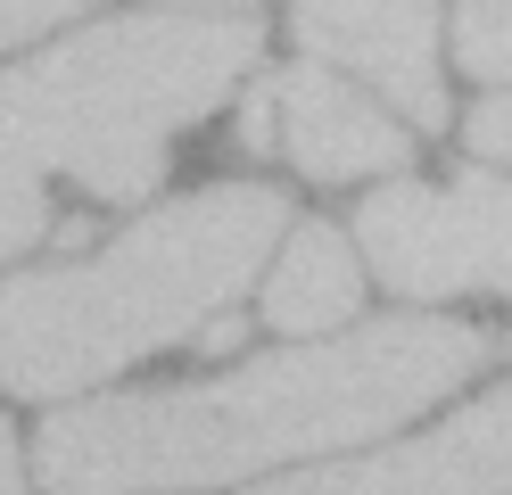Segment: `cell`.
<instances>
[{"label": "cell", "mask_w": 512, "mask_h": 495, "mask_svg": "<svg viewBox=\"0 0 512 495\" xmlns=\"http://www.w3.org/2000/svg\"><path fill=\"white\" fill-rule=\"evenodd\" d=\"M479 363H488V330L455 314H389L364 330L256 355L223 380L58 405L34 438V471L50 495L248 487L265 471H298V462L372 446L422 421Z\"/></svg>", "instance_id": "cell-1"}, {"label": "cell", "mask_w": 512, "mask_h": 495, "mask_svg": "<svg viewBox=\"0 0 512 495\" xmlns=\"http://www.w3.org/2000/svg\"><path fill=\"white\" fill-rule=\"evenodd\" d=\"M166 9H248V0H166Z\"/></svg>", "instance_id": "cell-14"}, {"label": "cell", "mask_w": 512, "mask_h": 495, "mask_svg": "<svg viewBox=\"0 0 512 495\" xmlns=\"http://www.w3.org/2000/svg\"><path fill=\"white\" fill-rule=\"evenodd\" d=\"M463 132H471V157H488V165H512V91L479 99Z\"/></svg>", "instance_id": "cell-12"}, {"label": "cell", "mask_w": 512, "mask_h": 495, "mask_svg": "<svg viewBox=\"0 0 512 495\" xmlns=\"http://www.w3.org/2000/svg\"><path fill=\"white\" fill-rule=\"evenodd\" d=\"M83 9H100V0H0V50H9V42H34V33L67 25V17H83Z\"/></svg>", "instance_id": "cell-11"}, {"label": "cell", "mask_w": 512, "mask_h": 495, "mask_svg": "<svg viewBox=\"0 0 512 495\" xmlns=\"http://www.w3.org/2000/svg\"><path fill=\"white\" fill-rule=\"evenodd\" d=\"M455 58H463V75H479V83H512V0H463Z\"/></svg>", "instance_id": "cell-9"}, {"label": "cell", "mask_w": 512, "mask_h": 495, "mask_svg": "<svg viewBox=\"0 0 512 495\" xmlns=\"http://www.w3.org/2000/svg\"><path fill=\"white\" fill-rule=\"evenodd\" d=\"M0 495H25V462H17V429L0 421Z\"/></svg>", "instance_id": "cell-13"}, {"label": "cell", "mask_w": 512, "mask_h": 495, "mask_svg": "<svg viewBox=\"0 0 512 495\" xmlns=\"http://www.w3.org/2000/svg\"><path fill=\"white\" fill-rule=\"evenodd\" d=\"M290 33L306 58L364 75L413 132L446 124V83H438V9L430 0H298Z\"/></svg>", "instance_id": "cell-6"}, {"label": "cell", "mask_w": 512, "mask_h": 495, "mask_svg": "<svg viewBox=\"0 0 512 495\" xmlns=\"http://www.w3.org/2000/svg\"><path fill=\"white\" fill-rule=\"evenodd\" d=\"M240 495H512V388L446 413L422 438L339 454V462H298Z\"/></svg>", "instance_id": "cell-5"}, {"label": "cell", "mask_w": 512, "mask_h": 495, "mask_svg": "<svg viewBox=\"0 0 512 495\" xmlns=\"http://www.w3.org/2000/svg\"><path fill=\"white\" fill-rule=\"evenodd\" d=\"M34 240H50V190L42 182H0V264Z\"/></svg>", "instance_id": "cell-10"}, {"label": "cell", "mask_w": 512, "mask_h": 495, "mask_svg": "<svg viewBox=\"0 0 512 495\" xmlns=\"http://www.w3.org/2000/svg\"><path fill=\"white\" fill-rule=\"evenodd\" d=\"M256 99H265V116H273V149L290 157L306 182L405 174V157H413V132L389 108H372V99L323 58H298V66H281V75H265Z\"/></svg>", "instance_id": "cell-7"}, {"label": "cell", "mask_w": 512, "mask_h": 495, "mask_svg": "<svg viewBox=\"0 0 512 495\" xmlns=\"http://www.w3.org/2000/svg\"><path fill=\"white\" fill-rule=\"evenodd\" d=\"M364 306V248L339 223H290L265 264V322L281 339H331Z\"/></svg>", "instance_id": "cell-8"}, {"label": "cell", "mask_w": 512, "mask_h": 495, "mask_svg": "<svg viewBox=\"0 0 512 495\" xmlns=\"http://www.w3.org/2000/svg\"><path fill=\"white\" fill-rule=\"evenodd\" d=\"M290 231V198L273 182H207L149 207L100 256L0 281V388L9 396H75L141 355L199 339L215 314L273 264Z\"/></svg>", "instance_id": "cell-2"}, {"label": "cell", "mask_w": 512, "mask_h": 495, "mask_svg": "<svg viewBox=\"0 0 512 495\" xmlns=\"http://www.w3.org/2000/svg\"><path fill=\"white\" fill-rule=\"evenodd\" d=\"M248 17L149 9L50 42L0 75V182L75 174L91 198L133 207L166 174V141L199 124L256 58Z\"/></svg>", "instance_id": "cell-3"}, {"label": "cell", "mask_w": 512, "mask_h": 495, "mask_svg": "<svg viewBox=\"0 0 512 495\" xmlns=\"http://www.w3.org/2000/svg\"><path fill=\"white\" fill-rule=\"evenodd\" d=\"M356 248L405 306L512 297V182L488 165L455 182H380L356 207Z\"/></svg>", "instance_id": "cell-4"}]
</instances>
